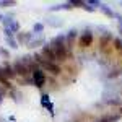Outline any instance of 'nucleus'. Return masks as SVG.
Instances as JSON below:
<instances>
[{"instance_id": "obj_3", "label": "nucleus", "mask_w": 122, "mask_h": 122, "mask_svg": "<svg viewBox=\"0 0 122 122\" xmlns=\"http://www.w3.org/2000/svg\"><path fill=\"white\" fill-rule=\"evenodd\" d=\"M13 68H15V73H16V75H25V76H26L29 73V68L25 65L20 59L15 62V64H13Z\"/></svg>"}, {"instance_id": "obj_4", "label": "nucleus", "mask_w": 122, "mask_h": 122, "mask_svg": "<svg viewBox=\"0 0 122 122\" xmlns=\"http://www.w3.org/2000/svg\"><path fill=\"white\" fill-rule=\"evenodd\" d=\"M41 103H42V106L46 107L47 111L51 114H54V104H52V101H51V98H49V94H42V98H41Z\"/></svg>"}, {"instance_id": "obj_10", "label": "nucleus", "mask_w": 122, "mask_h": 122, "mask_svg": "<svg viewBox=\"0 0 122 122\" xmlns=\"http://www.w3.org/2000/svg\"><path fill=\"white\" fill-rule=\"evenodd\" d=\"M42 31V25L41 23H36L34 26H33V33H41Z\"/></svg>"}, {"instance_id": "obj_8", "label": "nucleus", "mask_w": 122, "mask_h": 122, "mask_svg": "<svg viewBox=\"0 0 122 122\" xmlns=\"http://www.w3.org/2000/svg\"><path fill=\"white\" fill-rule=\"evenodd\" d=\"M5 41H7V44H8V46L11 47V49H16V47H18V42L15 41V38H13V34H10V36H7V39H5Z\"/></svg>"}, {"instance_id": "obj_5", "label": "nucleus", "mask_w": 122, "mask_h": 122, "mask_svg": "<svg viewBox=\"0 0 122 122\" xmlns=\"http://www.w3.org/2000/svg\"><path fill=\"white\" fill-rule=\"evenodd\" d=\"M2 73H3V78H13V76L16 75L13 65H8V64H5V65L2 67Z\"/></svg>"}, {"instance_id": "obj_1", "label": "nucleus", "mask_w": 122, "mask_h": 122, "mask_svg": "<svg viewBox=\"0 0 122 122\" xmlns=\"http://www.w3.org/2000/svg\"><path fill=\"white\" fill-rule=\"evenodd\" d=\"M42 57L47 59V60H51V62H59L57 60V56H56V51H54V47L51 46V44H46V46L42 47Z\"/></svg>"}, {"instance_id": "obj_11", "label": "nucleus", "mask_w": 122, "mask_h": 122, "mask_svg": "<svg viewBox=\"0 0 122 122\" xmlns=\"http://www.w3.org/2000/svg\"><path fill=\"white\" fill-rule=\"evenodd\" d=\"M0 21H3V16H2V15H0Z\"/></svg>"}, {"instance_id": "obj_9", "label": "nucleus", "mask_w": 122, "mask_h": 122, "mask_svg": "<svg viewBox=\"0 0 122 122\" xmlns=\"http://www.w3.org/2000/svg\"><path fill=\"white\" fill-rule=\"evenodd\" d=\"M15 5V2H11V0H3V2H0V7H13Z\"/></svg>"}, {"instance_id": "obj_7", "label": "nucleus", "mask_w": 122, "mask_h": 122, "mask_svg": "<svg viewBox=\"0 0 122 122\" xmlns=\"http://www.w3.org/2000/svg\"><path fill=\"white\" fill-rule=\"evenodd\" d=\"M44 42V38L42 36H39V38H36V39H31V42L28 44V47H31V49H34L36 46H39V44H42Z\"/></svg>"}, {"instance_id": "obj_6", "label": "nucleus", "mask_w": 122, "mask_h": 122, "mask_svg": "<svg viewBox=\"0 0 122 122\" xmlns=\"http://www.w3.org/2000/svg\"><path fill=\"white\" fill-rule=\"evenodd\" d=\"M31 36H33V33H21V34L18 36V39H20V42H21V44H23V42H25V44H28V41L31 39Z\"/></svg>"}, {"instance_id": "obj_2", "label": "nucleus", "mask_w": 122, "mask_h": 122, "mask_svg": "<svg viewBox=\"0 0 122 122\" xmlns=\"http://www.w3.org/2000/svg\"><path fill=\"white\" fill-rule=\"evenodd\" d=\"M33 80H34V85L38 88H42L44 83H46V75H44V70L42 68H38L36 72H33Z\"/></svg>"}]
</instances>
